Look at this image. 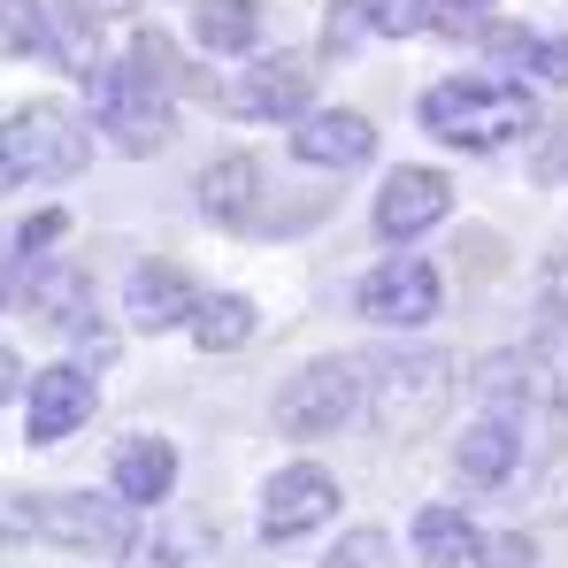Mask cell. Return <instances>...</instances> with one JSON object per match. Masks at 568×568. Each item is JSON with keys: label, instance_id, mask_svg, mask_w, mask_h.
<instances>
[{"label": "cell", "instance_id": "6da1fadb", "mask_svg": "<svg viewBox=\"0 0 568 568\" xmlns=\"http://www.w3.org/2000/svg\"><path fill=\"white\" fill-rule=\"evenodd\" d=\"M154 62H162V39H139V54L100 62L93 78H85L93 123L115 139V146H123V154H154V146L170 139L178 100H170V78H154Z\"/></svg>", "mask_w": 568, "mask_h": 568}, {"label": "cell", "instance_id": "7a4b0ae2", "mask_svg": "<svg viewBox=\"0 0 568 568\" xmlns=\"http://www.w3.org/2000/svg\"><path fill=\"white\" fill-rule=\"evenodd\" d=\"M530 123H538V100L515 78H446V85L423 93V131L446 139V146H469V154L523 139Z\"/></svg>", "mask_w": 568, "mask_h": 568}, {"label": "cell", "instance_id": "3957f363", "mask_svg": "<svg viewBox=\"0 0 568 568\" xmlns=\"http://www.w3.org/2000/svg\"><path fill=\"white\" fill-rule=\"evenodd\" d=\"M85 123L62 108V100H16L8 108V131H0V185L31 192V185H62L85 170Z\"/></svg>", "mask_w": 568, "mask_h": 568}, {"label": "cell", "instance_id": "277c9868", "mask_svg": "<svg viewBox=\"0 0 568 568\" xmlns=\"http://www.w3.org/2000/svg\"><path fill=\"white\" fill-rule=\"evenodd\" d=\"M8 538H47L62 554H85V561H123L139 530H131V507L93 499V491H62V499H16Z\"/></svg>", "mask_w": 568, "mask_h": 568}, {"label": "cell", "instance_id": "5b68a950", "mask_svg": "<svg viewBox=\"0 0 568 568\" xmlns=\"http://www.w3.org/2000/svg\"><path fill=\"white\" fill-rule=\"evenodd\" d=\"M369 369H377V362H362V354H323V362H307V369L277 392V430L284 438H323V430H338L354 407H369Z\"/></svg>", "mask_w": 568, "mask_h": 568}, {"label": "cell", "instance_id": "8992f818", "mask_svg": "<svg viewBox=\"0 0 568 568\" xmlns=\"http://www.w3.org/2000/svg\"><path fill=\"white\" fill-rule=\"evenodd\" d=\"M454 369H446V354H392L369 369V415H377L384 438H415L423 423H438V407H446V392H454Z\"/></svg>", "mask_w": 568, "mask_h": 568}, {"label": "cell", "instance_id": "52a82bcc", "mask_svg": "<svg viewBox=\"0 0 568 568\" xmlns=\"http://www.w3.org/2000/svg\"><path fill=\"white\" fill-rule=\"evenodd\" d=\"M484 407L554 446V430H561V377L538 354H491L484 362Z\"/></svg>", "mask_w": 568, "mask_h": 568}, {"label": "cell", "instance_id": "ba28073f", "mask_svg": "<svg viewBox=\"0 0 568 568\" xmlns=\"http://www.w3.org/2000/svg\"><path fill=\"white\" fill-rule=\"evenodd\" d=\"M338 515V484L331 469H315V462H292L262 484V538L270 546H292V538H307V530H323Z\"/></svg>", "mask_w": 568, "mask_h": 568}, {"label": "cell", "instance_id": "9c48e42d", "mask_svg": "<svg viewBox=\"0 0 568 568\" xmlns=\"http://www.w3.org/2000/svg\"><path fill=\"white\" fill-rule=\"evenodd\" d=\"M307 93H315V70L300 54H270L239 70V85H223V108L239 123H307Z\"/></svg>", "mask_w": 568, "mask_h": 568}, {"label": "cell", "instance_id": "30bf717a", "mask_svg": "<svg viewBox=\"0 0 568 568\" xmlns=\"http://www.w3.org/2000/svg\"><path fill=\"white\" fill-rule=\"evenodd\" d=\"M438 300H446V284H438L430 262H377V270L362 277V315H369V323H392V331L430 323Z\"/></svg>", "mask_w": 568, "mask_h": 568}, {"label": "cell", "instance_id": "8fae6325", "mask_svg": "<svg viewBox=\"0 0 568 568\" xmlns=\"http://www.w3.org/2000/svg\"><path fill=\"white\" fill-rule=\"evenodd\" d=\"M538 454V438L523 430V423H507V415H476L469 430H462V446H454V469H462V484H484V491H499L507 476L523 469Z\"/></svg>", "mask_w": 568, "mask_h": 568}, {"label": "cell", "instance_id": "7c38bea8", "mask_svg": "<svg viewBox=\"0 0 568 568\" xmlns=\"http://www.w3.org/2000/svg\"><path fill=\"white\" fill-rule=\"evenodd\" d=\"M8 8V54H47L62 70H100L93 62V39H85V16H47L39 0H0Z\"/></svg>", "mask_w": 568, "mask_h": 568}, {"label": "cell", "instance_id": "4fadbf2b", "mask_svg": "<svg viewBox=\"0 0 568 568\" xmlns=\"http://www.w3.org/2000/svg\"><path fill=\"white\" fill-rule=\"evenodd\" d=\"M123 315L139 323V331H178L200 315V292L185 284L178 262H139L131 277H123Z\"/></svg>", "mask_w": 568, "mask_h": 568}, {"label": "cell", "instance_id": "5bb4252c", "mask_svg": "<svg viewBox=\"0 0 568 568\" xmlns=\"http://www.w3.org/2000/svg\"><path fill=\"white\" fill-rule=\"evenodd\" d=\"M292 154L315 162V170H362L377 154V131L354 108H315L307 123H292Z\"/></svg>", "mask_w": 568, "mask_h": 568}, {"label": "cell", "instance_id": "9a60e30c", "mask_svg": "<svg viewBox=\"0 0 568 568\" xmlns=\"http://www.w3.org/2000/svg\"><path fill=\"white\" fill-rule=\"evenodd\" d=\"M85 423H93V377L85 369H47V377L31 384V407H23L31 446H62Z\"/></svg>", "mask_w": 568, "mask_h": 568}, {"label": "cell", "instance_id": "2e32d148", "mask_svg": "<svg viewBox=\"0 0 568 568\" xmlns=\"http://www.w3.org/2000/svg\"><path fill=\"white\" fill-rule=\"evenodd\" d=\"M446 207H454V185L438 170H392L377 192V231L384 239H423Z\"/></svg>", "mask_w": 568, "mask_h": 568}, {"label": "cell", "instance_id": "e0dca14e", "mask_svg": "<svg viewBox=\"0 0 568 568\" xmlns=\"http://www.w3.org/2000/svg\"><path fill=\"white\" fill-rule=\"evenodd\" d=\"M16 300L54 323V331H93V292H85V270H39V277H16Z\"/></svg>", "mask_w": 568, "mask_h": 568}, {"label": "cell", "instance_id": "ac0fdd59", "mask_svg": "<svg viewBox=\"0 0 568 568\" xmlns=\"http://www.w3.org/2000/svg\"><path fill=\"white\" fill-rule=\"evenodd\" d=\"M170 484H178V446H162V438L115 446V499L123 507H154Z\"/></svg>", "mask_w": 568, "mask_h": 568}, {"label": "cell", "instance_id": "d6986e66", "mask_svg": "<svg viewBox=\"0 0 568 568\" xmlns=\"http://www.w3.org/2000/svg\"><path fill=\"white\" fill-rule=\"evenodd\" d=\"M476 546H484V530L462 507H423L415 515V561L423 568H476Z\"/></svg>", "mask_w": 568, "mask_h": 568}, {"label": "cell", "instance_id": "ffe728a7", "mask_svg": "<svg viewBox=\"0 0 568 568\" xmlns=\"http://www.w3.org/2000/svg\"><path fill=\"white\" fill-rule=\"evenodd\" d=\"M254 192H262V170L246 162V154H223L215 170H200V207H207V223H254Z\"/></svg>", "mask_w": 568, "mask_h": 568}, {"label": "cell", "instance_id": "44dd1931", "mask_svg": "<svg viewBox=\"0 0 568 568\" xmlns=\"http://www.w3.org/2000/svg\"><path fill=\"white\" fill-rule=\"evenodd\" d=\"M192 39L207 54H246L262 39V0H200L192 8Z\"/></svg>", "mask_w": 568, "mask_h": 568}, {"label": "cell", "instance_id": "7402d4cb", "mask_svg": "<svg viewBox=\"0 0 568 568\" xmlns=\"http://www.w3.org/2000/svg\"><path fill=\"white\" fill-rule=\"evenodd\" d=\"M246 338H254V300H239V292H207L200 315H192V346H200V354H239Z\"/></svg>", "mask_w": 568, "mask_h": 568}, {"label": "cell", "instance_id": "603a6c76", "mask_svg": "<svg viewBox=\"0 0 568 568\" xmlns=\"http://www.w3.org/2000/svg\"><path fill=\"white\" fill-rule=\"evenodd\" d=\"M62 239H70V215H62V207L23 215V223L8 231V277H23V270H31V254H47V246H62Z\"/></svg>", "mask_w": 568, "mask_h": 568}, {"label": "cell", "instance_id": "cb8c5ba5", "mask_svg": "<svg viewBox=\"0 0 568 568\" xmlns=\"http://www.w3.org/2000/svg\"><path fill=\"white\" fill-rule=\"evenodd\" d=\"M362 16H369V31H384V39H407V31L438 23L430 0H362Z\"/></svg>", "mask_w": 568, "mask_h": 568}, {"label": "cell", "instance_id": "d4e9b609", "mask_svg": "<svg viewBox=\"0 0 568 568\" xmlns=\"http://www.w3.org/2000/svg\"><path fill=\"white\" fill-rule=\"evenodd\" d=\"M430 8H438V31H454V39H484V23H491L499 0H430Z\"/></svg>", "mask_w": 568, "mask_h": 568}, {"label": "cell", "instance_id": "484cf974", "mask_svg": "<svg viewBox=\"0 0 568 568\" xmlns=\"http://www.w3.org/2000/svg\"><path fill=\"white\" fill-rule=\"evenodd\" d=\"M476 568H538V546H530L523 530H499V538L476 546Z\"/></svg>", "mask_w": 568, "mask_h": 568}, {"label": "cell", "instance_id": "4316f807", "mask_svg": "<svg viewBox=\"0 0 568 568\" xmlns=\"http://www.w3.org/2000/svg\"><path fill=\"white\" fill-rule=\"evenodd\" d=\"M331 568H384V530H354V538L331 554Z\"/></svg>", "mask_w": 568, "mask_h": 568}, {"label": "cell", "instance_id": "83f0119b", "mask_svg": "<svg viewBox=\"0 0 568 568\" xmlns=\"http://www.w3.org/2000/svg\"><path fill=\"white\" fill-rule=\"evenodd\" d=\"M530 78L568 85V39H538V47H530Z\"/></svg>", "mask_w": 568, "mask_h": 568}, {"label": "cell", "instance_id": "f1b7e54d", "mask_svg": "<svg viewBox=\"0 0 568 568\" xmlns=\"http://www.w3.org/2000/svg\"><path fill=\"white\" fill-rule=\"evenodd\" d=\"M139 0H70V16H85V23H108V16H131Z\"/></svg>", "mask_w": 568, "mask_h": 568}]
</instances>
